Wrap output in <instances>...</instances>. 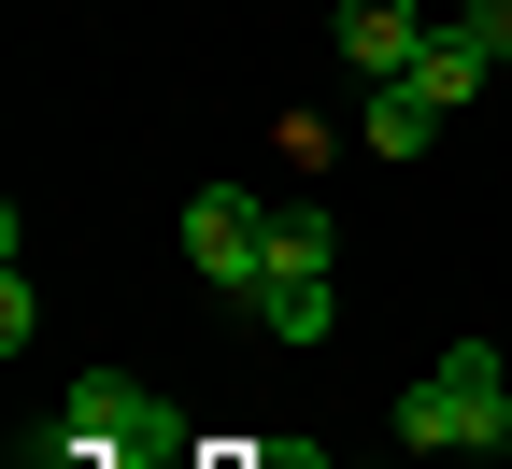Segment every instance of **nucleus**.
Returning a JSON list of instances; mask_svg holds the SVG:
<instances>
[{
  "label": "nucleus",
  "mask_w": 512,
  "mask_h": 469,
  "mask_svg": "<svg viewBox=\"0 0 512 469\" xmlns=\"http://www.w3.org/2000/svg\"><path fill=\"white\" fill-rule=\"evenodd\" d=\"M441 143V100H413V86H370V157H427Z\"/></svg>",
  "instance_id": "obj_7"
},
{
  "label": "nucleus",
  "mask_w": 512,
  "mask_h": 469,
  "mask_svg": "<svg viewBox=\"0 0 512 469\" xmlns=\"http://www.w3.org/2000/svg\"><path fill=\"white\" fill-rule=\"evenodd\" d=\"M57 455H185V413L143 398V384H114V370H86L57 398Z\"/></svg>",
  "instance_id": "obj_2"
},
{
  "label": "nucleus",
  "mask_w": 512,
  "mask_h": 469,
  "mask_svg": "<svg viewBox=\"0 0 512 469\" xmlns=\"http://www.w3.org/2000/svg\"><path fill=\"white\" fill-rule=\"evenodd\" d=\"M484 72H498V57H484L470 29H427V57H413V72H399V86H413V100H441V114H456V100H484Z\"/></svg>",
  "instance_id": "obj_5"
},
{
  "label": "nucleus",
  "mask_w": 512,
  "mask_h": 469,
  "mask_svg": "<svg viewBox=\"0 0 512 469\" xmlns=\"http://www.w3.org/2000/svg\"><path fill=\"white\" fill-rule=\"evenodd\" d=\"M328 43H342V72L399 86L413 57H427V15H413V0H328Z\"/></svg>",
  "instance_id": "obj_4"
},
{
  "label": "nucleus",
  "mask_w": 512,
  "mask_h": 469,
  "mask_svg": "<svg viewBox=\"0 0 512 469\" xmlns=\"http://www.w3.org/2000/svg\"><path fill=\"white\" fill-rule=\"evenodd\" d=\"M399 441H413V455H498V441H512V370H498V342H456L441 370H413V384H399Z\"/></svg>",
  "instance_id": "obj_1"
},
{
  "label": "nucleus",
  "mask_w": 512,
  "mask_h": 469,
  "mask_svg": "<svg viewBox=\"0 0 512 469\" xmlns=\"http://www.w3.org/2000/svg\"><path fill=\"white\" fill-rule=\"evenodd\" d=\"M185 256H200V285H228L256 313V285H271V214H256L242 185H200L185 199Z\"/></svg>",
  "instance_id": "obj_3"
},
{
  "label": "nucleus",
  "mask_w": 512,
  "mask_h": 469,
  "mask_svg": "<svg viewBox=\"0 0 512 469\" xmlns=\"http://www.w3.org/2000/svg\"><path fill=\"white\" fill-rule=\"evenodd\" d=\"M328 256H342V228L313 214V199H285L271 214V271H328Z\"/></svg>",
  "instance_id": "obj_8"
},
{
  "label": "nucleus",
  "mask_w": 512,
  "mask_h": 469,
  "mask_svg": "<svg viewBox=\"0 0 512 469\" xmlns=\"http://www.w3.org/2000/svg\"><path fill=\"white\" fill-rule=\"evenodd\" d=\"M0 342H15V356L43 342V299H29V256H15V271H0Z\"/></svg>",
  "instance_id": "obj_9"
},
{
  "label": "nucleus",
  "mask_w": 512,
  "mask_h": 469,
  "mask_svg": "<svg viewBox=\"0 0 512 469\" xmlns=\"http://www.w3.org/2000/svg\"><path fill=\"white\" fill-rule=\"evenodd\" d=\"M456 29H470L484 57H512V0H470V15H456Z\"/></svg>",
  "instance_id": "obj_10"
},
{
  "label": "nucleus",
  "mask_w": 512,
  "mask_h": 469,
  "mask_svg": "<svg viewBox=\"0 0 512 469\" xmlns=\"http://www.w3.org/2000/svg\"><path fill=\"white\" fill-rule=\"evenodd\" d=\"M256 327L271 342H328V271H271L256 285Z\"/></svg>",
  "instance_id": "obj_6"
}]
</instances>
